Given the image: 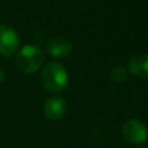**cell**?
<instances>
[{"instance_id": "6da1fadb", "label": "cell", "mask_w": 148, "mask_h": 148, "mask_svg": "<svg viewBox=\"0 0 148 148\" xmlns=\"http://www.w3.org/2000/svg\"><path fill=\"white\" fill-rule=\"evenodd\" d=\"M40 83L45 90L58 94L62 91L68 84L67 71L60 62H49L45 65L40 73Z\"/></svg>"}, {"instance_id": "7a4b0ae2", "label": "cell", "mask_w": 148, "mask_h": 148, "mask_svg": "<svg viewBox=\"0 0 148 148\" xmlns=\"http://www.w3.org/2000/svg\"><path fill=\"white\" fill-rule=\"evenodd\" d=\"M45 59L44 51L34 44L24 45L20 49L15 57V65L17 69L25 74L37 72Z\"/></svg>"}, {"instance_id": "3957f363", "label": "cell", "mask_w": 148, "mask_h": 148, "mask_svg": "<svg viewBox=\"0 0 148 148\" xmlns=\"http://www.w3.org/2000/svg\"><path fill=\"white\" fill-rule=\"evenodd\" d=\"M121 136L132 145H141L148 138V131L145 124L138 119L127 120L121 127Z\"/></svg>"}, {"instance_id": "277c9868", "label": "cell", "mask_w": 148, "mask_h": 148, "mask_svg": "<svg viewBox=\"0 0 148 148\" xmlns=\"http://www.w3.org/2000/svg\"><path fill=\"white\" fill-rule=\"evenodd\" d=\"M20 37L17 31L7 24L0 25V54L10 56L18 49Z\"/></svg>"}, {"instance_id": "5b68a950", "label": "cell", "mask_w": 148, "mask_h": 148, "mask_svg": "<svg viewBox=\"0 0 148 148\" xmlns=\"http://www.w3.org/2000/svg\"><path fill=\"white\" fill-rule=\"evenodd\" d=\"M66 102L59 96H52L46 99L43 106L44 116L49 120H58L66 112Z\"/></svg>"}, {"instance_id": "8992f818", "label": "cell", "mask_w": 148, "mask_h": 148, "mask_svg": "<svg viewBox=\"0 0 148 148\" xmlns=\"http://www.w3.org/2000/svg\"><path fill=\"white\" fill-rule=\"evenodd\" d=\"M46 51L54 58H64L72 53V43L64 37H53L46 44Z\"/></svg>"}, {"instance_id": "52a82bcc", "label": "cell", "mask_w": 148, "mask_h": 148, "mask_svg": "<svg viewBox=\"0 0 148 148\" xmlns=\"http://www.w3.org/2000/svg\"><path fill=\"white\" fill-rule=\"evenodd\" d=\"M127 71L136 76L138 79H147L148 77V54L138 53L131 57L128 61Z\"/></svg>"}, {"instance_id": "ba28073f", "label": "cell", "mask_w": 148, "mask_h": 148, "mask_svg": "<svg viewBox=\"0 0 148 148\" xmlns=\"http://www.w3.org/2000/svg\"><path fill=\"white\" fill-rule=\"evenodd\" d=\"M110 77L113 82H124L127 79V69L121 66L114 67L110 73Z\"/></svg>"}, {"instance_id": "9c48e42d", "label": "cell", "mask_w": 148, "mask_h": 148, "mask_svg": "<svg viewBox=\"0 0 148 148\" xmlns=\"http://www.w3.org/2000/svg\"><path fill=\"white\" fill-rule=\"evenodd\" d=\"M5 79H6V74H5V72H3V71L0 68V84H1V83L5 81Z\"/></svg>"}, {"instance_id": "30bf717a", "label": "cell", "mask_w": 148, "mask_h": 148, "mask_svg": "<svg viewBox=\"0 0 148 148\" xmlns=\"http://www.w3.org/2000/svg\"><path fill=\"white\" fill-rule=\"evenodd\" d=\"M139 148H147L146 146H141V147H139Z\"/></svg>"}]
</instances>
